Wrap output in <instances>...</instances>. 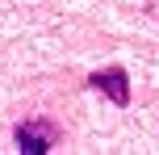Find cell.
Instances as JSON below:
<instances>
[{
    "label": "cell",
    "instance_id": "2",
    "mask_svg": "<svg viewBox=\"0 0 159 155\" xmlns=\"http://www.w3.org/2000/svg\"><path fill=\"white\" fill-rule=\"evenodd\" d=\"M92 88H96V92H105L113 105H126V101H130V84H126V71H121V67L96 71V75H92Z\"/></svg>",
    "mask_w": 159,
    "mask_h": 155
},
{
    "label": "cell",
    "instance_id": "1",
    "mask_svg": "<svg viewBox=\"0 0 159 155\" xmlns=\"http://www.w3.org/2000/svg\"><path fill=\"white\" fill-rule=\"evenodd\" d=\"M17 147L21 151H50L59 143V126L55 122H46V117H30V122H21L17 126Z\"/></svg>",
    "mask_w": 159,
    "mask_h": 155
}]
</instances>
